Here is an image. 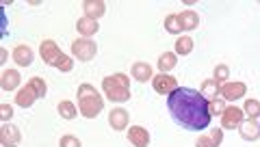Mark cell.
Listing matches in <instances>:
<instances>
[{"instance_id": "obj_1", "label": "cell", "mask_w": 260, "mask_h": 147, "mask_svg": "<svg viewBox=\"0 0 260 147\" xmlns=\"http://www.w3.org/2000/svg\"><path fill=\"white\" fill-rule=\"evenodd\" d=\"M167 108L176 124L184 130H191V132L206 130L210 119H213L208 111V100L200 91L189 87H178L176 91L169 93Z\"/></svg>"}, {"instance_id": "obj_2", "label": "cell", "mask_w": 260, "mask_h": 147, "mask_svg": "<svg viewBox=\"0 0 260 147\" xmlns=\"http://www.w3.org/2000/svg\"><path fill=\"white\" fill-rule=\"evenodd\" d=\"M76 102H78V111L85 119H95L104 108V100L98 93V89L93 85H80L76 91Z\"/></svg>"}, {"instance_id": "obj_3", "label": "cell", "mask_w": 260, "mask_h": 147, "mask_svg": "<svg viewBox=\"0 0 260 147\" xmlns=\"http://www.w3.org/2000/svg\"><path fill=\"white\" fill-rule=\"evenodd\" d=\"M102 91L113 104H124L130 100V78L126 74H111L102 80Z\"/></svg>"}, {"instance_id": "obj_4", "label": "cell", "mask_w": 260, "mask_h": 147, "mask_svg": "<svg viewBox=\"0 0 260 147\" xmlns=\"http://www.w3.org/2000/svg\"><path fill=\"white\" fill-rule=\"evenodd\" d=\"M39 56L44 59V63L52 65V67H56L59 71L74 69V61H72L68 54H63L61 48L56 46V42H52V39H44V42L39 44Z\"/></svg>"}, {"instance_id": "obj_5", "label": "cell", "mask_w": 260, "mask_h": 147, "mask_svg": "<svg viewBox=\"0 0 260 147\" xmlns=\"http://www.w3.org/2000/svg\"><path fill=\"white\" fill-rule=\"evenodd\" d=\"M72 54H74L78 61L89 63V61L95 59L98 46H95V42H91V39L80 37V39H76V42H72Z\"/></svg>"}, {"instance_id": "obj_6", "label": "cell", "mask_w": 260, "mask_h": 147, "mask_svg": "<svg viewBox=\"0 0 260 147\" xmlns=\"http://www.w3.org/2000/svg\"><path fill=\"white\" fill-rule=\"evenodd\" d=\"M128 124H130V113L126 108H121V106L111 108V113H109V126L113 130H117V132H121V130H128Z\"/></svg>"}, {"instance_id": "obj_7", "label": "cell", "mask_w": 260, "mask_h": 147, "mask_svg": "<svg viewBox=\"0 0 260 147\" xmlns=\"http://www.w3.org/2000/svg\"><path fill=\"white\" fill-rule=\"evenodd\" d=\"M20 141H22V132L18 130V126L5 124L0 128V145L3 147H18Z\"/></svg>"}, {"instance_id": "obj_8", "label": "cell", "mask_w": 260, "mask_h": 147, "mask_svg": "<svg viewBox=\"0 0 260 147\" xmlns=\"http://www.w3.org/2000/svg\"><path fill=\"white\" fill-rule=\"evenodd\" d=\"M152 87L154 91L160 93V95H169L172 91L178 89V83L174 76H169V74H156V78H152Z\"/></svg>"}, {"instance_id": "obj_9", "label": "cell", "mask_w": 260, "mask_h": 147, "mask_svg": "<svg viewBox=\"0 0 260 147\" xmlns=\"http://www.w3.org/2000/svg\"><path fill=\"white\" fill-rule=\"evenodd\" d=\"M243 113L241 108H237V106H228L225 113L221 115V128L223 130H239V126L243 124Z\"/></svg>"}, {"instance_id": "obj_10", "label": "cell", "mask_w": 260, "mask_h": 147, "mask_svg": "<svg viewBox=\"0 0 260 147\" xmlns=\"http://www.w3.org/2000/svg\"><path fill=\"white\" fill-rule=\"evenodd\" d=\"M245 93H247V85L245 83H225V85H221V89H219L221 100H228V102L239 100V97H243Z\"/></svg>"}, {"instance_id": "obj_11", "label": "cell", "mask_w": 260, "mask_h": 147, "mask_svg": "<svg viewBox=\"0 0 260 147\" xmlns=\"http://www.w3.org/2000/svg\"><path fill=\"white\" fill-rule=\"evenodd\" d=\"M20 83H22V76L18 69H5L0 74V87H3L5 91H18Z\"/></svg>"}, {"instance_id": "obj_12", "label": "cell", "mask_w": 260, "mask_h": 147, "mask_svg": "<svg viewBox=\"0 0 260 147\" xmlns=\"http://www.w3.org/2000/svg\"><path fill=\"white\" fill-rule=\"evenodd\" d=\"M128 141L135 147H148L150 145V132L143 126H130L128 128Z\"/></svg>"}, {"instance_id": "obj_13", "label": "cell", "mask_w": 260, "mask_h": 147, "mask_svg": "<svg viewBox=\"0 0 260 147\" xmlns=\"http://www.w3.org/2000/svg\"><path fill=\"white\" fill-rule=\"evenodd\" d=\"M221 141H223V130L215 128V130H208L206 134H202L198 141H195V147H219Z\"/></svg>"}, {"instance_id": "obj_14", "label": "cell", "mask_w": 260, "mask_h": 147, "mask_svg": "<svg viewBox=\"0 0 260 147\" xmlns=\"http://www.w3.org/2000/svg\"><path fill=\"white\" fill-rule=\"evenodd\" d=\"M83 9H85L87 18H91V20L98 22V18H102V15L107 13V5H104L102 0H85V3H83Z\"/></svg>"}, {"instance_id": "obj_15", "label": "cell", "mask_w": 260, "mask_h": 147, "mask_svg": "<svg viewBox=\"0 0 260 147\" xmlns=\"http://www.w3.org/2000/svg\"><path fill=\"white\" fill-rule=\"evenodd\" d=\"M239 134H241L243 141H256V138L260 136V126L256 124V119L243 121V124L239 126Z\"/></svg>"}, {"instance_id": "obj_16", "label": "cell", "mask_w": 260, "mask_h": 147, "mask_svg": "<svg viewBox=\"0 0 260 147\" xmlns=\"http://www.w3.org/2000/svg\"><path fill=\"white\" fill-rule=\"evenodd\" d=\"M76 30L80 32V37H87V39H91L98 30H100V26H98V22L91 20V18H87V15H83L78 22H76Z\"/></svg>"}, {"instance_id": "obj_17", "label": "cell", "mask_w": 260, "mask_h": 147, "mask_svg": "<svg viewBox=\"0 0 260 147\" xmlns=\"http://www.w3.org/2000/svg\"><path fill=\"white\" fill-rule=\"evenodd\" d=\"M130 74H133V78L137 80V83H148V80L154 78V76H152V65L143 63V61L135 63L133 69H130Z\"/></svg>"}, {"instance_id": "obj_18", "label": "cell", "mask_w": 260, "mask_h": 147, "mask_svg": "<svg viewBox=\"0 0 260 147\" xmlns=\"http://www.w3.org/2000/svg\"><path fill=\"white\" fill-rule=\"evenodd\" d=\"M13 61L18 63V67H28V65L32 63V50L28 46H15V50H13Z\"/></svg>"}, {"instance_id": "obj_19", "label": "cell", "mask_w": 260, "mask_h": 147, "mask_svg": "<svg viewBox=\"0 0 260 147\" xmlns=\"http://www.w3.org/2000/svg\"><path fill=\"white\" fill-rule=\"evenodd\" d=\"M35 100H37V95L30 91L28 85H24V87L18 89V95H15V104H18L20 108H30V106L35 104Z\"/></svg>"}, {"instance_id": "obj_20", "label": "cell", "mask_w": 260, "mask_h": 147, "mask_svg": "<svg viewBox=\"0 0 260 147\" xmlns=\"http://www.w3.org/2000/svg\"><path fill=\"white\" fill-rule=\"evenodd\" d=\"M176 63H178V54L176 52H162L158 56V61H156V67L160 74H167V71H172L176 67Z\"/></svg>"}, {"instance_id": "obj_21", "label": "cell", "mask_w": 260, "mask_h": 147, "mask_svg": "<svg viewBox=\"0 0 260 147\" xmlns=\"http://www.w3.org/2000/svg\"><path fill=\"white\" fill-rule=\"evenodd\" d=\"M178 18H180V24H182V30H195L200 26V15L191 11V9H186L182 13H178Z\"/></svg>"}, {"instance_id": "obj_22", "label": "cell", "mask_w": 260, "mask_h": 147, "mask_svg": "<svg viewBox=\"0 0 260 147\" xmlns=\"http://www.w3.org/2000/svg\"><path fill=\"white\" fill-rule=\"evenodd\" d=\"M219 89H221V85H219L215 78H208V80H204V83H202V89H200V93L204 95L206 100L210 102V100H213L215 95H219Z\"/></svg>"}, {"instance_id": "obj_23", "label": "cell", "mask_w": 260, "mask_h": 147, "mask_svg": "<svg viewBox=\"0 0 260 147\" xmlns=\"http://www.w3.org/2000/svg\"><path fill=\"white\" fill-rule=\"evenodd\" d=\"M56 113L63 117V119H76V115H80V113L76 111V106H74V102H70V100H63V102H59V106H56Z\"/></svg>"}, {"instance_id": "obj_24", "label": "cell", "mask_w": 260, "mask_h": 147, "mask_svg": "<svg viewBox=\"0 0 260 147\" xmlns=\"http://www.w3.org/2000/svg\"><path fill=\"white\" fill-rule=\"evenodd\" d=\"M191 52H193V39L189 35L178 37V42H176V54L178 56H186V54H191Z\"/></svg>"}, {"instance_id": "obj_25", "label": "cell", "mask_w": 260, "mask_h": 147, "mask_svg": "<svg viewBox=\"0 0 260 147\" xmlns=\"http://www.w3.org/2000/svg\"><path fill=\"white\" fill-rule=\"evenodd\" d=\"M28 87H30V91L37 95V100L39 97H46V93H48V87H46V83H44V78H37V76H32L28 83H26Z\"/></svg>"}, {"instance_id": "obj_26", "label": "cell", "mask_w": 260, "mask_h": 147, "mask_svg": "<svg viewBox=\"0 0 260 147\" xmlns=\"http://www.w3.org/2000/svg\"><path fill=\"white\" fill-rule=\"evenodd\" d=\"M165 30L169 32V35H180L182 32V24H180V18L174 13H169L165 18Z\"/></svg>"}, {"instance_id": "obj_27", "label": "cell", "mask_w": 260, "mask_h": 147, "mask_svg": "<svg viewBox=\"0 0 260 147\" xmlns=\"http://www.w3.org/2000/svg\"><path fill=\"white\" fill-rule=\"evenodd\" d=\"M243 113H245L249 119H258L260 117V102L258 100H245V104H243Z\"/></svg>"}, {"instance_id": "obj_28", "label": "cell", "mask_w": 260, "mask_h": 147, "mask_svg": "<svg viewBox=\"0 0 260 147\" xmlns=\"http://www.w3.org/2000/svg\"><path fill=\"white\" fill-rule=\"evenodd\" d=\"M225 100H210L208 102V111H210V115L213 117H221L223 113H225Z\"/></svg>"}, {"instance_id": "obj_29", "label": "cell", "mask_w": 260, "mask_h": 147, "mask_svg": "<svg viewBox=\"0 0 260 147\" xmlns=\"http://www.w3.org/2000/svg\"><path fill=\"white\" fill-rule=\"evenodd\" d=\"M230 76V67H228V65H217L215 67V74H213V78L217 80L219 85L221 83H225V78Z\"/></svg>"}, {"instance_id": "obj_30", "label": "cell", "mask_w": 260, "mask_h": 147, "mask_svg": "<svg viewBox=\"0 0 260 147\" xmlns=\"http://www.w3.org/2000/svg\"><path fill=\"white\" fill-rule=\"evenodd\" d=\"M59 147H83V143H80V138H76L74 134H65V136H61Z\"/></svg>"}, {"instance_id": "obj_31", "label": "cell", "mask_w": 260, "mask_h": 147, "mask_svg": "<svg viewBox=\"0 0 260 147\" xmlns=\"http://www.w3.org/2000/svg\"><path fill=\"white\" fill-rule=\"evenodd\" d=\"M13 117V106L11 104H0V119L9 121Z\"/></svg>"}, {"instance_id": "obj_32", "label": "cell", "mask_w": 260, "mask_h": 147, "mask_svg": "<svg viewBox=\"0 0 260 147\" xmlns=\"http://www.w3.org/2000/svg\"><path fill=\"white\" fill-rule=\"evenodd\" d=\"M7 56H9V52H7V48H3L0 50V63H7Z\"/></svg>"}]
</instances>
